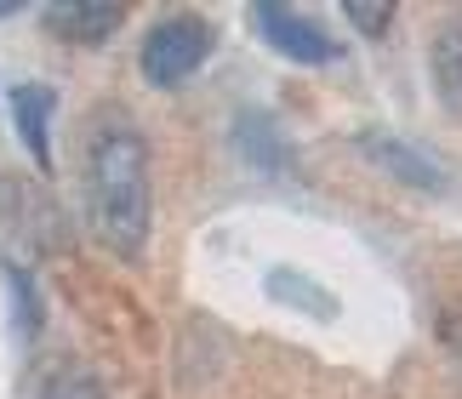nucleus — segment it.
Masks as SVG:
<instances>
[{"label":"nucleus","instance_id":"nucleus-8","mask_svg":"<svg viewBox=\"0 0 462 399\" xmlns=\"http://www.w3.org/2000/svg\"><path fill=\"white\" fill-rule=\"evenodd\" d=\"M263 292H269L274 302L297 308V314H309V320H337V314H343V302H337L326 285H314L303 268H274V274L263 280Z\"/></svg>","mask_w":462,"mask_h":399},{"label":"nucleus","instance_id":"nucleus-7","mask_svg":"<svg viewBox=\"0 0 462 399\" xmlns=\"http://www.w3.org/2000/svg\"><path fill=\"white\" fill-rule=\"evenodd\" d=\"M235 143H240V154L252 160L257 172H269V177H291V172H297L291 143H286V132H280V125H274L269 115H240Z\"/></svg>","mask_w":462,"mask_h":399},{"label":"nucleus","instance_id":"nucleus-2","mask_svg":"<svg viewBox=\"0 0 462 399\" xmlns=\"http://www.w3.org/2000/svg\"><path fill=\"white\" fill-rule=\"evenodd\" d=\"M211 58V23L200 12H171L143 34V80L171 92Z\"/></svg>","mask_w":462,"mask_h":399},{"label":"nucleus","instance_id":"nucleus-3","mask_svg":"<svg viewBox=\"0 0 462 399\" xmlns=\"http://www.w3.org/2000/svg\"><path fill=\"white\" fill-rule=\"evenodd\" d=\"M252 23H257L263 41L291 63H331L337 58V41L326 34V23L309 17V12H297V6H257Z\"/></svg>","mask_w":462,"mask_h":399},{"label":"nucleus","instance_id":"nucleus-1","mask_svg":"<svg viewBox=\"0 0 462 399\" xmlns=\"http://www.w3.org/2000/svg\"><path fill=\"white\" fill-rule=\"evenodd\" d=\"M86 211L97 240L120 263H137L149 251V143L132 120L109 115L86 149Z\"/></svg>","mask_w":462,"mask_h":399},{"label":"nucleus","instance_id":"nucleus-9","mask_svg":"<svg viewBox=\"0 0 462 399\" xmlns=\"http://www.w3.org/2000/svg\"><path fill=\"white\" fill-rule=\"evenodd\" d=\"M429 69H434V86H439V103L462 120V12L451 23H439L434 34V51H429Z\"/></svg>","mask_w":462,"mask_h":399},{"label":"nucleus","instance_id":"nucleus-6","mask_svg":"<svg viewBox=\"0 0 462 399\" xmlns=\"http://www.w3.org/2000/svg\"><path fill=\"white\" fill-rule=\"evenodd\" d=\"M51 86H12V120H17V137H23V149L34 154V166L51 172Z\"/></svg>","mask_w":462,"mask_h":399},{"label":"nucleus","instance_id":"nucleus-4","mask_svg":"<svg viewBox=\"0 0 462 399\" xmlns=\"http://www.w3.org/2000/svg\"><path fill=\"white\" fill-rule=\"evenodd\" d=\"M360 149H365L371 166H383L394 183H411L422 194H439V189H446V177H439L434 160L422 154V149H411V143H400L394 132H360Z\"/></svg>","mask_w":462,"mask_h":399},{"label":"nucleus","instance_id":"nucleus-11","mask_svg":"<svg viewBox=\"0 0 462 399\" xmlns=\"http://www.w3.org/2000/svg\"><path fill=\"white\" fill-rule=\"evenodd\" d=\"M343 17H348L360 34H383L388 23H394V6H343Z\"/></svg>","mask_w":462,"mask_h":399},{"label":"nucleus","instance_id":"nucleus-10","mask_svg":"<svg viewBox=\"0 0 462 399\" xmlns=\"http://www.w3.org/2000/svg\"><path fill=\"white\" fill-rule=\"evenodd\" d=\"M41 399H103V388H97V376H86V371H58L41 388Z\"/></svg>","mask_w":462,"mask_h":399},{"label":"nucleus","instance_id":"nucleus-5","mask_svg":"<svg viewBox=\"0 0 462 399\" xmlns=\"http://www.w3.org/2000/svg\"><path fill=\"white\" fill-rule=\"evenodd\" d=\"M46 23L75 46H103L126 23V6H109V0H63V6H46Z\"/></svg>","mask_w":462,"mask_h":399}]
</instances>
